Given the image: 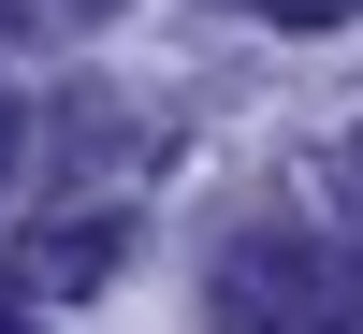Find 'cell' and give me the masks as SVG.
<instances>
[{
  "instance_id": "cell-6",
  "label": "cell",
  "mask_w": 363,
  "mask_h": 334,
  "mask_svg": "<svg viewBox=\"0 0 363 334\" xmlns=\"http://www.w3.org/2000/svg\"><path fill=\"white\" fill-rule=\"evenodd\" d=\"M335 174H349V189H363V131H349V160H335Z\"/></svg>"
},
{
  "instance_id": "cell-4",
  "label": "cell",
  "mask_w": 363,
  "mask_h": 334,
  "mask_svg": "<svg viewBox=\"0 0 363 334\" xmlns=\"http://www.w3.org/2000/svg\"><path fill=\"white\" fill-rule=\"evenodd\" d=\"M44 15H73V29H87V15H131V0H44Z\"/></svg>"
},
{
  "instance_id": "cell-7",
  "label": "cell",
  "mask_w": 363,
  "mask_h": 334,
  "mask_svg": "<svg viewBox=\"0 0 363 334\" xmlns=\"http://www.w3.org/2000/svg\"><path fill=\"white\" fill-rule=\"evenodd\" d=\"M0 334H44V320H15V306H0Z\"/></svg>"
},
{
  "instance_id": "cell-2",
  "label": "cell",
  "mask_w": 363,
  "mask_h": 334,
  "mask_svg": "<svg viewBox=\"0 0 363 334\" xmlns=\"http://www.w3.org/2000/svg\"><path fill=\"white\" fill-rule=\"evenodd\" d=\"M116 247H131V218H116V204H87V218H58L15 277H29V291H102V277H116Z\"/></svg>"
},
{
  "instance_id": "cell-1",
  "label": "cell",
  "mask_w": 363,
  "mask_h": 334,
  "mask_svg": "<svg viewBox=\"0 0 363 334\" xmlns=\"http://www.w3.org/2000/svg\"><path fill=\"white\" fill-rule=\"evenodd\" d=\"M203 320L218 334H363V277L320 233H247V247H218Z\"/></svg>"
},
{
  "instance_id": "cell-3",
  "label": "cell",
  "mask_w": 363,
  "mask_h": 334,
  "mask_svg": "<svg viewBox=\"0 0 363 334\" xmlns=\"http://www.w3.org/2000/svg\"><path fill=\"white\" fill-rule=\"evenodd\" d=\"M233 15H262V29H349L363 0H233Z\"/></svg>"
},
{
  "instance_id": "cell-5",
  "label": "cell",
  "mask_w": 363,
  "mask_h": 334,
  "mask_svg": "<svg viewBox=\"0 0 363 334\" xmlns=\"http://www.w3.org/2000/svg\"><path fill=\"white\" fill-rule=\"evenodd\" d=\"M15 145H29V131H15V102H0V174H15Z\"/></svg>"
}]
</instances>
